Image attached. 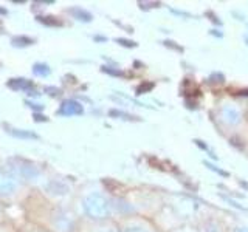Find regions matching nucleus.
Here are the masks:
<instances>
[{
	"label": "nucleus",
	"instance_id": "nucleus-1",
	"mask_svg": "<svg viewBox=\"0 0 248 232\" xmlns=\"http://www.w3.org/2000/svg\"><path fill=\"white\" fill-rule=\"evenodd\" d=\"M82 207L84 212L93 220H103L110 215V204H108L107 198L98 192L85 197L82 200Z\"/></svg>",
	"mask_w": 248,
	"mask_h": 232
},
{
	"label": "nucleus",
	"instance_id": "nucleus-2",
	"mask_svg": "<svg viewBox=\"0 0 248 232\" xmlns=\"http://www.w3.org/2000/svg\"><path fill=\"white\" fill-rule=\"evenodd\" d=\"M220 118L223 119V122L230 124V126H237L240 122V112L234 105H223L220 108Z\"/></svg>",
	"mask_w": 248,
	"mask_h": 232
},
{
	"label": "nucleus",
	"instance_id": "nucleus-3",
	"mask_svg": "<svg viewBox=\"0 0 248 232\" xmlns=\"http://www.w3.org/2000/svg\"><path fill=\"white\" fill-rule=\"evenodd\" d=\"M16 189H17L16 176L8 172H0V193L8 195V193H13Z\"/></svg>",
	"mask_w": 248,
	"mask_h": 232
},
{
	"label": "nucleus",
	"instance_id": "nucleus-4",
	"mask_svg": "<svg viewBox=\"0 0 248 232\" xmlns=\"http://www.w3.org/2000/svg\"><path fill=\"white\" fill-rule=\"evenodd\" d=\"M61 115H65V116H73V115H81L82 113V105L78 102V101L73 99H67L62 102L61 105Z\"/></svg>",
	"mask_w": 248,
	"mask_h": 232
},
{
	"label": "nucleus",
	"instance_id": "nucleus-5",
	"mask_svg": "<svg viewBox=\"0 0 248 232\" xmlns=\"http://www.w3.org/2000/svg\"><path fill=\"white\" fill-rule=\"evenodd\" d=\"M14 170H16V172H17L19 175L25 176V178H33V176H36V175L39 174L36 167L28 166V162H22L20 166H14Z\"/></svg>",
	"mask_w": 248,
	"mask_h": 232
},
{
	"label": "nucleus",
	"instance_id": "nucleus-6",
	"mask_svg": "<svg viewBox=\"0 0 248 232\" xmlns=\"http://www.w3.org/2000/svg\"><path fill=\"white\" fill-rule=\"evenodd\" d=\"M70 13L75 14L76 17H79V20H84V22H90V20H92V15H90L89 13L82 11V10H72Z\"/></svg>",
	"mask_w": 248,
	"mask_h": 232
},
{
	"label": "nucleus",
	"instance_id": "nucleus-7",
	"mask_svg": "<svg viewBox=\"0 0 248 232\" xmlns=\"http://www.w3.org/2000/svg\"><path fill=\"white\" fill-rule=\"evenodd\" d=\"M34 73L39 76H46V74H50V68L44 64H39V65H34Z\"/></svg>",
	"mask_w": 248,
	"mask_h": 232
},
{
	"label": "nucleus",
	"instance_id": "nucleus-8",
	"mask_svg": "<svg viewBox=\"0 0 248 232\" xmlns=\"http://www.w3.org/2000/svg\"><path fill=\"white\" fill-rule=\"evenodd\" d=\"M222 198L225 200V201H227V203H230L232 207H236V209H240V211H245V207L244 206H240L239 203H236V201L234 200H231L230 197H225V195H222Z\"/></svg>",
	"mask_w": 248,
	"mask_h": 232
},
{
	"label": "nucleus",
	"instance_id": "nucleus-9",
	"mask_svg": "<svg viewBox=\"0 0 248 232\" xmlns=\"http://www.w3.org/2000/svg\"><path fill=\"white\" fill-rule=\"evenodd\" d=\"M205 232H220L219 228H217V224L213 223V221H209L205 224Z\"/></svg>",
	"mask_w": 248,
	"mask_h": 232
},
{
	"label": "nucleus",
	"instance_id": "nucleus-10",
	"mask_svg": "<svg viewBox=\"0 0 248 232\" xmlns=\"http://www.w3.org/2000/svg\"><path fill=\"white\" fill-rule=\"evenodd\" d=\"M205 164L209 167V169H211V170H216V172L217 174H220V175H223V176H228V174L227 172H223V170H220V169H217L216 166H213V164H209V162H205Z\"/></svg>",
	"mask_w": 248,
	"mask_h": 232
},
{
	"label": "nucleus",
	"instance_id": "nucleus-11",
	"mask_svg": "<svg viewBox=\"0 0 248 232\" xmlns=\"http://www.w3.org/2000/svg\"><path fill=\"white\" fill-rule=\"evenodd\" d=\"M154 87V85L152 84H147V85H144V87H138V95H143V93H144V90H149V88H152Z\"/></svg>",
	"mask_w": 248,
	"mask_h": 232
},
{
	"label": "nucleus",
	"instance_id": "nucleus-12",
	"mask_svg": "<svg viewBox=\"0 0 248 232\" xmlns=\"http://www.w3.org/2000/svg\"><path fill=\"white\" fill-rule=\"evenodd\" d=\"M124 232H147L146 229H141V228H129V229H126Z\"/></svg>",
	"mask_w": 248,
	"mask_h": 232
},
{
	"label": "nucleus",
	"instance_id": "nucleus-13",
	"mask_svg": "<svg viewBox=\"0 0 248 232\" xmlns=\"http://www.w3.org/2000/svg\"><path fill=\"white\" fill-rule=\"evenodd\" d=\"M118 42H123L121 45H126V46H135V42H132V41H123V39H120Z\"/></svg>",
	"mask_w": 248,
	"mask_h": 232
},
{
	"label": "nucleus",
	"instance_id": "nucleus-14",
	"mask_svg": "<svg viewBox=\"0 0 248 232\" xmlns=\"http://www.w3.org/2000/svg\"><path fill=\"white\" fill-rule=\"evenodd\" d=\"M232 232H248V229H245V228H234V231Z\"/></svg>",
	"mask_w": 248,
	"mask_h": 232
},
{
	"label": "nucleus",
	"instance_id": "nucleus-15",
	"mask_svg": "<svg viewBox=\"0 0 248 232\" xmlns=\"http://www.w3.org/2000/svg\"><path fill=\"white\" fill-rule=\"evenodd\" d=\"M104 232H110V231H104Z\"/></svg>",
	"mask_w": 248,
	"mask_h": 232
}]
</instances>
